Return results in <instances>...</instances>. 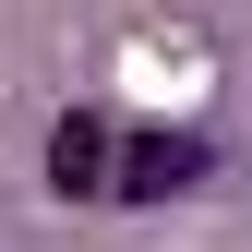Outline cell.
<instances>
[{
    "label": "cell",
    "mask_w": 252,
    "mask_h": 252,
    "mask_svg": "<svg viewBox=\"0 0 252 252\" xmlns=\"http://www.w3.org/2000/svg\"><path fill=\"white\" fill-rule=\"evenodd\" d=\"M48 192H60V204L120 192V132H108L96 108H60V132H48Z\"/></svg>",
    "instance_id": "1"
},
{
    "label": "cell",
    "mask_w": 252,
    "mask_h": 252,
    "mask_svg": "<svg viewBox=\"0 0 252 252\" xmlns=\"http://www.w3.org/2000/svg\"><path fill=\"white\" fill-rule=\"evenodd\" d=\"M192 180H204V132H168V120H156V132L120 144V192L132 204H168V192H192Z\"/></svg>",
    "instance_id": "2"
}]
</instances>
